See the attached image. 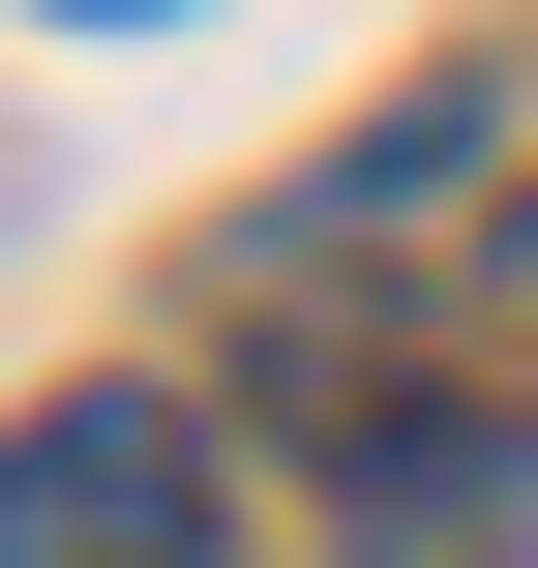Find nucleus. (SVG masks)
Instances as JSON below:
<instances>
[{
  "instance_id": "3",
  "label": "nucleus",
  "mask_w": 538,
  "mask_h": 568,
  "mask_svg": "<svg viewBox=\"0 0 538 568\" xmlns=\"http://www.w3.org/2000/svg\"><path fill=\"white\" fill-rule=\"evenodd\" d=\"M90 30H150V0H90Z\"/></svg>"
},
{
  "instance_id": "1",
  "label": "nucleus",
  "mask_w": 538,
  "mask_h": 568,
  "mask_svg": "<svg viewBox=\"0 0 538 568\" xmlns=\"http://www.w3.org/2000/svg\"><path fill=\"white\" fill-rule=\"evenodd\" d=\"M0 568H210V449H180L150 389L0 419Z\"/></svg>"
},
{
  "instance_id": "2",
  "label": "nucleus",
  "mask_w": 538,
  "mask_h": 568,
  "mask_svg": "<svg viewBox=\"0 0 538 568\" xmlns=\"http://www.w3.org/2000/svg\"><path fill=\"white\" fill-rule=\"evenodd\" d=\"M359 539H389V568H509V539H538L509 419H359Z\"/></svg>"
}]
</instances>
